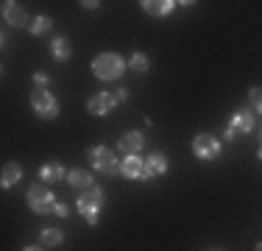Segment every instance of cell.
I'll return each instance as SVG.
<instances>
[{"instance_id":"1","label":"cell","mask_w":262,"mask_h":251,"mask_svg":"<svg viewBox=\"0 0 262 251\" xmlns=\"http://www.w3.org/2000/svg\"><path fill=\"white\" fill-rule=\"evenodd\" d=\"M103 204H106V193H103L98 184H92V187H86V190H81L78 198H76L78 215L84 218V221L90 223V226H98V223H101Z\"/></svg>"},{"instance_id":"2","label":"cell","mask_w":262,"mask_h":251,"mask_svg":"<svg viewBox=\"0 0 262 251\" xmlns=\"http://www.w3.org/2000/svg\"><path fill=\"white\" fill-rule=\"evenodd\" d=\"M128 70V59H123L115 50H103L92 59V73L98 81H120V75Z\"/></svg>"},{"instance_id":"3","label":"cell","mask_w":262,"mask_h":251,"mask_svg":"<svg viewBox=\"0 0 262 251\" xmlns=\"http://www.w3.org/2000/svg\"><path fill=\"white\" fill-rule=\"evenodd\" d=\"M86 162L95 173L103 176H120V159L115 156V151L109 145H92L86 151Z\"/></svg>"},{"instance_id":"4","label":"cell","mask_w":262,"mask_h":251,"mask_svg":"<svg viewBox=\"0 0 262 251\" xmlns=\"http://www.w3.org/2000/svg\"><path fill=\"white\" fill-rule=\"evenodd\" d=\"M26 201H28V210L34 212V215H53L56 204H59L53 196V190L48 184H42V181H36V184L28 187Z\"/></svg>"},{"instance_id":"5","label":"cell","mask_w":262,"mask_h":251,"mask_svg":"<svg viewBox=\"0 0 262 251\" xmlns=\"http://www.w3.org/2000/svg\"><path fill=\"white\" fill-rule=\"evenodd\" d=\"M28 106L39 120H53V117H59V109H61L51 90H34L28 95Z\"/></svg>"},{"instance_id":"6","label":"cell","mask_w":262,"mask_h":251,"mask_svg":"<svg viewBox=\"0 0 262 251\" xmlns=\"http://www.w3.org/2000/svg\"><path fill=\"white\" fill-rule=\"evenodd\" d=\"M254 126H257V117H254L251 109H234L232 117H229V123H226V129H223V140L232 142L243 134H251Z\"/></svg>"},{"instance_id":"7","label":"cell","mask_w":262,"mask_h":251,"mask_svg":"<svg viewBox=\"0 0 262 251\" xmlns=\"http://www.w3.org/2000/svg\"><path fill=\"white\" fill-rule=\"evenodd\" d=\"M190 148H192V156L201 159V162H212L223 154V142L217 140L215 134H195Z\"/></svg>"},{"instance_id":"8","label":"cell","mask_w":262,"mask_h":251,"mask_svg":"<svg viewBox=\"0 0 262 251\" xmlns=\"http://www.w3.org/2000/svg\"><path fill=\"white\" fill-rule=\"evenodd\" d=\"M117 98L115 92H95V95H90V100H86V112H90L92 117H106L109 112L117 109Z\"/></svg>"},{"instance_id":"9","label":"cell","mask_w":262,"mask_h":251,"mask_svg":"<svg viewBox=\"0 0 262 251\" xmlns=\"http://www.w3.org/2000/svg\"><path fill=\"white\" fill-rule=\"evenodd\" d=\"M0 11H3L6 25H11V28H28L31 25L26 6L14 3V0H3V3H0Z\"/></svg>"},{"instance_id":"10","label":"cell","mask_w":262,"mask_h":251,"mask_svg":"<svg viewBox=\"0 0 262 251\" xmlns=\"http://www.w3.org/2000/svg\"><path fill=\"white\" fill-rule=\"evenodd\" d=\"M117 148L123 151V156L142 154V148H145V134H142L140 129H128V131H123L120 140H117Z\"/></svg>"},{"instance_id":"11","label":"cell","mask_w":262,"mask_h":251,"mask_svg":"<svg viewBox=\"0 0 262 251\" xmlns=\"http://www.w3.org/2000/svg\"><path fill=\"white\" fill-rule=\"evenodd\" d=\"M120 176L128 181H142L145 179V159L140 154H131L120 159Z\"/></svg>"},{"instance_id":"12","label":"cell","mask_w":262,"mask_h":251,"mask_svg":"<svg viewBox=\"0 0 262 251\" xmlns=\"http://www.w3.org/2000/svg\"><path fill=\"white\" fill-rule=\"evenodd\" d=\"M167 156L162 154V151H151V154L145 156V179L142 181H151V179H157V176H165L167 173Z\"/></svg>"},{"instance_id":"13","label":"cell","mask_w":262,"mask_h":251,"mask_svg":"<svg viewBox=\"0 0 262 251\" xmlns=\"http://www.w3.org/2000/svg\"><path fill=\"white\" fill-rule=\"evenodd\" d=\"M142 11H145L148 17H157V20H162V17H170L173 11H176V0H142Z\"/></svg>"},{"instance_id":"14","label":"cell","mask_w":262,"mask_h":251,"mask_svg":"<svg viewBox=\"0 0 262 251\" xmlns=\"http://www.w3.org/2000/svg\"><path fill=\"white\" fill-rule=\"evenodd\" d=\"M67 173H70V171H67L61 162H45V165L39 168V173H36V176H39L42 184H56V181L67 179Z\"/></svg>"},{"instance_id":"15","label":"cell","mask_w":262,"mask_h":251,"mask_svg":"<svg viewBox=\"0 0 262 251\" xmlns=\"http://www.w3.org/2000/svg\"><path fill=\"white\" fill-rule=\"evenodd\" d=\"M23 181V165L20 162H6L3 171H0V187L3 190H11L14 184Z\"/></svg>"},{"instance_id":"16","label":"cell","mask_w":262,"mask_h":251,"mask_svg":"<svg viewBox=\"0 0 262 251\" xmlns=\"http://www.w3.org/2000/svg\"><path fill=\"white\" fill-rule=\"evenodd\" d=\"M67 184L76 187V190H86V187L95 184V179H92V171H84V168H73L70 173H67Z\"/></svg>"},{"instance_id":"17","label":"cell","mask_w":262,"mask_h":251,"mask_svg":"<svg viewBox=\"0 0 262 251\" xmlns=\"http://www.w3.org/2000/svg\"><path fill=\"white\" fill-rule=\"evenodd\" d=\"M61 243H64V232L56 229V226H45V229L39 232V246L42 248H59Z\"/></svg>"},{"instance_id":"18","label":"cell","mask_w":262,"mask_h":251,"mask_svg":"<svg viewBox=\"0 0 262 251\" xmlns=\"http://www.w3.org/2000/svg\"><path fill=\"white\" fill-rule=\"evenodd\" d=\"M51 56L56 61H67L73 56V45H70V39L67 36H53L51 39Z\"/></svg>"},{"instance_id":"19","label":"cell","mask_w":262,"mask_h":251,"mask_svg":"<svg viewBox=\"0 0 262 251\" xmlns=\"http://www.w3.org/2000/svg\"><path fill=\"white\" fill-rule=\"evenodd\" d=\"M51 28H53V17L39 14V17H34V20H31L28 34L31 36H45V34H51Z\"/></svg>"},{"instance_id":"20","label":"cell","mask_w":262,"mask_h":251,"mask_svg":"<svg viewBox=\"0 0 262 251\" xmlns=\"http://www.w3.org/2000/svg\"><path fill=\"white\" fill-rule=\"evenodd\" d=\"M128 70H131V73H140V75L148 73V70H151V59H148L142 50H137V53L128 56Z\"/></svg>"},{"instance_id":"21","label":"cell","mask_w":262,"mask_h":251,"mask_svg":"<svg viewBox=\"0 0 262 251\" xmlns=\"http://www.w3.org/2000/svg\"><path fill=\"white\" fill-rule=\"evenodd\" d=\"M248 109L254 112V115H262V87H251L248 90Z\"/></svg>"},{"instance_id":"22","label":"cell","mask_w":262,"mask_h":251,"mask_svg":"<svg viewBox=\"0 0 262 251\" xmlns=\"http://www.w3.org/2000/svg\"><path fill=\"white\" fill-rule=\"evenodd\" d=\"M31 81H34V90H51V75L45 70H36L31 75Z\"/></svg>"},{"instance_id":"23","label":"cell","mask_w":262,"mask_h":251,"mask_svg":"<svg viewBox=\"0 0 262 251\" xmlns=\"http://www.w3.org/2000/svg\"><path fill=\"white\" fill-rule=\"evenodd\" d=\"M53 215H56V218H61V221H64V218L70 215V206H67L64 201H59V204H56V210H53Z\"/></svg>"},{"instance_id":"24","label":"cell","mask_w":262,"mask_h":251,"mask_svg":"<svg viewBox=\"0 0 262 251\" xmlns=\"http://www.w3.org/2000/svg\"><path fill=\"white\" fill-rule=\"evenodd\" d=\"M115 98H117V103H128V90H126V87H117V90H115Z\"/></svg>"},{"instance_id":"25","label":"cell","mask_w":262,"mask_h":251,"mask_svg":"<svg viewBox=\"0 0 262 251\" xmlns=\"http://www.w3.org/2000/svg\"><path fill=\"white\" fill-rule=\"evenodd\" d=\"M81 9H86V11H95L98 9V6H101V3H98V0H81Z\"/></svg>"},{"instance_id":"26","label":"cell","mask_w":262,"mask_h":251,"mask_svg":"<svg viewBox=\"0 0 262 251\" xmlns=\"http://www.w3.org/2000/svg\"><path fill=\"white\" fill-rule=\"evenodd\" d=\"M23 251H42V246H39V243H34V246H26Z\"/></svg>"},{"instance_id":"27","label":"cell","mask_w":262,"mask_h":251,"mask_svg":"<svg viewBox=\"0 0 262 251\" xmlns=\"http://www.w3.org/2000/svg\"><path fill=\"white\" fill-rule=\"evenodd\" d=\"M254 251H262V240L257 243V246H254Z\"/></svg>"},{"instance_id":"28","label":"cell","mask_w":262,"mask_h":251,"mask_svg":"<svg viewBox=\"0 0 262 251\" xmlns=\"http://www.w3.org/2000/svg\"><path fill=\"white\" fill-rule=\"evenodd\" d=\"M257 156H259V159H262V145H259V151H257Z\"/></svg>"}]
</instances>
